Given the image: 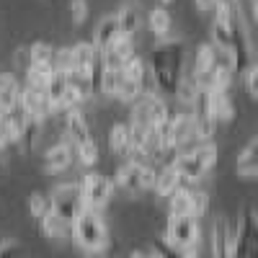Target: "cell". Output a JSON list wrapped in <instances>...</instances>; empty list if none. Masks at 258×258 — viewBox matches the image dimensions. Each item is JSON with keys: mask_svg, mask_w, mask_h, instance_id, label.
<instances>
[{"mask_svg": "<svg viewBox=\"0 0 258 258\" xmlns=\"http://www.w3.org/2000/svg\"><path fill=\"white\" fill-rule=\"evenodd\" d=\"M168 199H170V214H188V209H191V188L178 186Z\"/></svg>", "mask_w": 258, "mask_h": 258, "instance_id": "obj_31", "label": "cell"}, {"mask_svg": "<svg viewBox=\"0 0 258 258\" xmlns=\"http://www.w3.org/2000/svg\"><path fill=\"white\" fill-rule=\"evenodd\" d=\"M49 209L57 214V217H62L68 225H73L75 217L85 209L80 186L78 183H59V186H54L52 197H49Z\"/></svg>", "mask_w": 258, "mask_h": 258, "instance_id": "obj_6", "label": "cell"}, {"mask_svg": "<svg viewBox=\"0 0 258 258\" xmlns=\"http://www.w3.org/2000/svg\"><path fill=\"white\" fill-rule=\"evenodd\" d=\"M160 3H170V0H160Z\"/></svg>", "mask_w": 258, "mask_h": 258, "instance_id": "obj_50", "label": "cell"}, {"mask_svg": "<svg viewBox=\"0 0 258 258\" xmlns=\"http://www.w3.org/2000/svg\"><path fill=\"white\" fill-rule=\"evenodd\" d=\"M199 88H202V85L194 80V78H181L178 88H176V96H178L186 106H191L194 101H197V96H199Z\"/></svg>", "mask_w": 258, "mask_h": 258, "instance_id": "obj_32", "label": "cell"}, {"mask_svg": "<svg viewBox=\"0 0 258 258\" xmlns=\"http://www.w3.org/2000/svg\"><path fill=\"white\" fill-rule=\"evenodd\" d=\"M121 75L124 80H132V83H140L142 88H153V78H150V70H147V64L142 57L132 54V57H126L121 62Z\"/></svg>", "mask_w": 258, "mask_h": 258, "instance_id": "obj_13", "label": "cell"}, {"mask_svg": "<svg viewBox=\"0 0 258 258\" xmlns=\"http://www.w3.org/2000/svg\"><path fill=\"white\" fill-rule=\"evenodd\" d=\"M109 150L114 155H129L132 140H129V126L126 124H114L109 129Z\"/></svg>", "mask_w": 258, "mask_h": 258, "instance_id": "obj_23", "label": "cell"}, {"mask_svg": "<svg viewBox=\"0 0 258 258\" xmlns=\"http://www.w3.org/2000/svg\"><path fill=\"white\" fill-rule=\"evenodd\" d=\"M142 96H145V88H142L140 83H132V80H121L119 91H116V98L124 101V103H135Z\"/></svg>", "mask_w": 258, "mask_h": 258, "instance_id": "obj_33", "label": "cell"}, {"mask_svg": "<svg viewBox=\"0 0 258 258\" xmlns=\"http://www.w3.org/2000/svg\"><path fill=\"white\" fill-rule=\"evenodd\" d=\"M16 64H18V68L21 70H29V64H31V57H29V47H21L18 52H16Z\"/></svg>", "mask_w": 258, "mask_h": 258, "instance_id": "obj_44", "label": "cell"}, {"mask_svg": "<svg viewBox=\"0 0 258 258\" xmlns=\"http://www.w3.org/2000/svg\"><path fill=\"white\" fill-rule=\"evenodd\" d=\"M0 173H3V160H0Z\"/></svg>", "mask_w": 258, "mask_h": 258, "instance_id": "obj_49", "label": "cell"}, {"mask_svg": "<svg viewBox=\"0 0 258 258\" xmlns=\"http://www.w3.org/2000/svg\"><path fill=\"white\" fill-rule=\"evenodd\" d=\"M70 230H73L75 243L88 253H101L106 245H109V230H106V222H103L98 209L85 207L75 217V222L70 225Z\"/></svg>", "mask_w": 258, "mask_h": 258, "instance_id": "obj_2", "label": "cell"}, {"mask_svg": "<svg viewBox=\"0 0 258 258\" xmlns=\"http://www.w3.org/2000/svg\"><path fill=\"white\" fill-rule=\"evenodd\" d=\"M39 222H41V230H44L47 238H54V240H57V238H64V235L70 232V225L64 222L62 217H57L52 209H47L44 214H41Z\"/></svg>", "mask_w": 258, "mask_h": 258, "instance_id": "obj_26", "label": "cell"}, {"mask_svg": "<svg viewBox=\"0 0 258 258\" xmlns=\"http://www.w3.org/2000/svg\"><path fill=\"white\" fill-rule=\"evenodd\" d=\"M227 26H230V57H232V70H238L243 73L248 64H250V36H248V24H245V16L240 11V6L235 3L232 11H230V21H227Z\"/></svg>", "mask_w": 258, "mask_h": 258, "instance_id": "obj_3", "label": "cell"}, {"mask_svg": "<svg viewBox=\"0 0 258 258\" xmlns=\"http://www.w3.org/2000/svg\"><path fill=\"white\" fill-rule=\"evenodd\" d=\"M181 183H183L181 173L173 168V163H170V165H165L160 173L155 176V183H153V186H155V191H158V197H170V194H173Z\"/></svg>", "mask_w": 258, "mask_h": 258, "instance_id": "obj_20", "label": "cell"}, {"mask_svg": "<svg viewBox=\"0 0 258 258\" xmlns=\"http://www.w3.org/2000/svg\"><path fill=\"white\" fill-rule=\"evenodd\" d=\"M207 106H209V114L214 121H227L232 119V103L227 98V91H214L207 88Z\"/></svg>", "mask_w": 258, "mask_h": 258, "instance_id": "obj_15", "label": "cell"}, {"mask_svg": "<svg viewBox=\"0 0 258 258\" xmlns=\"http://www.w3.org/2000/svg\"><path fill=\"white\" fill-rule=\"evenodd\" d=\"M0 258H21V245L16 240H3L0 243Z\"/></svg>", "mask_w": 258, "mask_h": 258, "instance_id": "obj_43", "label": "cell"}, {"mask_svg": "<svg viewBox=\"0 0 258 258\" xmlns=\"http://www.w3.org/2000/svg\"><path fill=\"white\" fill-rule=\"evenodd\" d=\"M26 78H29L31 88L44 91L47 83H49V78H52V62H34V64H29Z\"/></svg>", "mask_w": 258, "mask_h": 258, "instance_id": "obj_27", "label": "cell"}, {"mask_svg": "<svg viewBox=\"0 0 258 258\" xmlns=\"http://www.w3.org/2000/svg\"><path fill=\"white\" fill-rule=\"evenodd\" d=\"M114 18H116L119 34H124V36H135V31L140 29V11L132 3H124Z\"/></svg>", "mask_w": 258, "mask_h": 258, "instance_id": "obj_22", "label": "cell"}, {"mask_svg": "<svg viewBox=\"0 0 258 258\" xmlns=\"http://www.w3.org/2000/svg\"><path fill=\"white\" fill-rule=\"evenodd\" d=\"M188 258H199V255H197V253H191V255H188Z\"/></svg>", "mask_w": 258, "mask_h": 258, "instance_id": "obj_48", "label": "cell"}, {"mask_svg": "<svg viewBox=\"0 0 258 258\" xmlns=\"http://www.w3.org/2000/svg\"><path fill=\"white\" fill-rule=\"evenodd\" d=\"M47 209H49V199L44 197V194H31V197H29V212H31V217L39 220Z\"/></svg>", "mask_w": 258, "mask_h": 258, "instance_id": "obj_41", "label": "cell"}, {"mask_svg": "<svg viewBox=\"0 0 258 258\" xmlns=\"http://www.w3.org/2000/svg\"><path fill=\"white\" fill-rule=\"evenodd\" d=\"M52 70H59V73H70L73 70L70 49H54V54H52Z\"/></svg>", "mask_w": 258, "mask_h": 258, "instance_id": "obj_40", "label": "cell"}, {"mask_svg": "<svg viewBox=\"0 0 258 258\" xmlns=\"http://www.w3.org/2000/svg\"><path fill=\"white\" fill-rule=\"evenodd\" d=\"M70 18L75 26H80L88 18V0H70Z\"/></svg>", "mask_w": 258, "mask_h": 258, "instance_id": "obj_42", "label": "cell"}, {"mask_svg": "<svg viewBox=\"0 0 258 258\" xmlns=\"http://www.w3.org/2000/svg\"><path fill=\"white\" fill-rule=\"evenodd\" d=\"M255 147H258V140H250V142L243 147V153L238 155V163H235V170H238V176H243V178H255V176H258Z\"/></svg>", "mask_w": 258, "mask_h": 258, "instance_id": "obj_21", "label": "cell"}, {"mask_svg": "<svg viewBox=\"0 0 258 258\" xmlns=\"http://www.w3.org/2000/svg\"><path fill=\"white\" fill-rule=\"evenodd\" d=\"M214 160H217V147L204 142L199 147L188 150V153H181L176 160H173V168L181 173L183 181H199L207 170L214 165Z\"/></svg>", "mask_w": 258, "mask_h": 258, "instance_id": "obj_4", "label": "cell"}, {"mask_svg": "<svg viewBox=\"0 0 258 258\" xmlns=\"http://www.w3.org/2000/svg\"><path fill=\"white\" fill-rule=\"evenodd\" d=\"M116 39H119V26H116V18H114V16H106V18L101 21V24H98L96 36H93V47H96V52L101 54L103 49H109Z\"/></svg>", "mask_w": 258, "mask_h": 258, "instance_id": "obj_17", "label": "cell"}, {"mask_svg": "<svg viewBox=\"0 0 258 258\" xmlns=\"http://www.w3.org/2000/svg\"><path fill=\"white\" fill-rule=\"evenodd\" d=\"M111 52L119 57V62H124L126 57H132L135 54V47H132V36H124V34H119V39L111 44Z\"/></svg>", "mask_w": 258, "mask_h": 258, "instance_id": "obj_38", "label": "cell"}, {"mask_svg": "<svg viewBox=\"0 0 258 258\" xmlns=\"http://www.w3.org/2000/svg\"><path fill=\"white\" fill-rule=\"evenodd\" d=\"M145 106H147V119H150V126H160L168 121V106L163 98H155V96H145Z\"/></svg>", "mask_w": 258, "mask_h": 258, "instance_id": "obj_28", "label": "cell"}, {"mask_svg": "<svg viewBox=\"0 0 258 258\" xmlns=\"http://www.w3.org/2000/svg\"><path fill=\"white\" fill-rule=\"evenodd\" d=\"M194 3H197L202 11H212L214 6H217V0H194Z\"/></svg>", "mask_w": 258, "mask_h": 258, "instance_id": "obj_45", "label": "cell"}, {"mask_svg": "<svg viewBox=\"0 0 258 258\" xmlns=\"http://www.w3.org/2000/svg\"><path fill=\"white\" fill-rule=\"evenodd\" d=\"M121 80H124L121 68H101V91L106 96H116Z\"/></svg>", "mask_w": 258, "mask_h": 258, "instance_id": "obj_29", "label": "cell"}, {"mask_svg": "<svg viewBox=\"0 0 258 258\" xmlns=\"http://www.w3.org/2000/svg\"><path fill=\"white\" fill-rule=\"evenodd\" d=\"M18 93H21V85L16 75L0 73V111H11L13 106H18Z\"/></svg>", "mask_w": 258, "mask_h": 258, "instance_id": "obj_18", "label": "cell"}, {"mask_svg": "<svg viewBox=\"0 0 258 258\" xmlns=\"http://www.w3.org/2000/svg\"><path fill=\"white\" fill-rule=\"evenodd\" d=\"M70 57H73V75L83 78V80H91L96 75V70L101 68V59H98V52L91 41H78V44L70 49Z\"/></svg>", "mask_w": 258, "mask_h": 258, "instance_id": "obj_10", "label": "cell"}, {"mask_svg": "<svg viewBox=\"0 0 258 258\" xmlns=\"http://www.w3.org/2000/svg\"><path fill=\"white\" fill-rule=\"evenodd\" d=\"M150 78H153V88H158L165 96H176V88L183 78L186 68V47L183 41H170L163 39V44L150 52V59L145 62Z\"/></svg>", "mask_w": 258, "mask_h": 258, "instance_id": "obj_1", "label": "cell"}, {"mask_svg": "<svg viewBox=\"0 0 258 258\" xmlns=\"http://www.w3.org/2000/svg\"><path fill=\"white\" fill-rule=\"evenodd\" d=\"M116 183L124 188V191H145L155 183V168L147 165V163H140V160H129L116 176Z\"/></svg>", "mask_w": 258, "mask_h": 258, "instance_id": "obj_7", "label": "cell"}, {"mask_svg": "<svg viewBox=\"0 0 258 258\" xmlns=\"http://www.w3.org/2000/svg\"><path fill=\"white\" fill-rule=\"evenodd\" d=\"M207 209H209V194L207 191H191V209H188L191 217L194 220L204 217Z\"/></svg>", "mask_w": 258, "mask_h": 258, "instance_id": "obj_35", "label": "cell"}, {"mask_svg": "<svg viewBox=\"0 0 258 258\" xmlns=\"http://www.w3.org/2000/svg\"><path fill=\"white\" fill-rule=\"evenodd\" d=\"M212 70H214V44H202L199 47V52H197V62H194V80H207V85H209V75H212ZM204 85V88H207Z\"/></svg>", "mask_w": 258, "mask_h": 258, "instance_id": "obj_19", "label": "cell"}, {"mask_svg": "<svg viewBox=\"0 0 258 258\" xmlns=\"http://www.w3.org/2000/svg\"><path fill=\"white\" fill-rule=\"evenodd\" d=\"M18 109L24 111V114L36 116V119H44V116L52 111V106H49L44 91L26 85V88H21V93H18Z\"/></svg>", "mask_w": 258, "mask_h": 258, "instance_id": "obj_12", "label": "cell"}, {"mask_svg": "<svg viewBox=\"0 0 258 258\" xmlns=\"http://www.w3.org/2000/svg\"><path fill=\"white\" fill-rule=\"evenodd\" d=\"M147 258H160V255H158L155 250H150V253H147Z\"/></svg>", "mask_w": 258, "mask_h": 258, "instance_id": "obj_47", "label": "cell"}, {"mask_svg": "<svg viewBox=\"0 0 258 258\" xmlns=\"http://www.w3.org/2000/svg\"><path fill=\"white\" fill-rule=\"evenodd\" d=\"M129 258H147L145 250H135V253H129Z\"/></svg>", "mask_w": 258, "mask_h": 258, "instance_id": "obj_46", "label": "cell"}, {"mask_svg": "<svg viewBox=\"0 0 258 258\" xmlns=\"http://www.w3.org/2000/svg\"><path fill=\"white\" fill-rule=\"evenodd\" d=\"M52 44H47V41H36V44L29 47V57H31V64L34 62H52Z\"/></svg>", "mask_w": 258, "mask_h": 258, "instance_id": "obj_37", "label": "cell"}, {"mask_svg": "<svg viewBox=\"0 0 258 258\" xmlns=\"http://www.w3.org/2000/svg\"><path fill=\"white\" fill-rule=\"evenodd\" d=\"M64 126H68V129H64V132H68V140H70L75 147L91 137L88 119H85L78 109H70V111H68V121H64Z\"/></svg>", "mask_w": 258, "mask_h": 258, "instance_id": "obj_16", "label": "cell"}, {"mask_svg": "<svg viewBox=\"0 0 258 258\" xmlns=\"http://www.w3.org/2000/svg\"><path fill=\"white\" fill-rule=\"evenodd\" d=\"M243 80H245V91H248V96L255 101L258 98V64H248V68L243 70Z\"/></svg>", "mask_w": 258, "mask_h": 258, "instance_id": "obj_39", "label": "cell"}, {"mask_svg": "<svg viewBox=\"0 0 258 258\" xmlns=\"http://www.w3.org/2000/svg\"><path fill=\"white\" fill-rule=\"evenodd\" d=\"M73 163V150L70 145H54L47 150L44 155V170L47 173H62V170H68Z\"/></svg>", "mask_w": 258, "mask_h": 258, "instance_id": "obj_14", "label": "cell"}, {"mask_svg": "<svg viewBox=\"0 0 258 258\" xmlns=\"http://www.w3.org/2000/svg\"><path fill=\"white\" fill-rule=\"evenodd\" d=\"M163 238L183 250H194L199 248L202 240V230H199V220H194L191 214H170L168 225H165V235Z\"/></svg>", "mask_w": 258, "mask_h": 258, "instance_id": "obj_5", "label": "cell"}, {"mask_svg": "<svg viewBox=\"0 0 258 258\" xmlns=\"http://www.w3.org/2000/svg\"><path fill=\"white\" fill-rule=\"evenodd\" d=\"M64 85H68V73H59V70H52V78L47 83V88H44V96L52 106V111L59 109V103H62V93H64Z\"/></svg>", "mask_w": 258, "mask_h": 258, "instance_id": "obj_25", "label": "cell"}, {"mask_svg": "<svg viewBox=\"0 0 258 258\" xmlns=\"http://www.w3.org/2000/svg\"><path fill=\"white\" fill-rule=\"evenodd\" d=\"M235 258H258V225H255V209L253 207H248L243 212V220L238 222Z\"/></svg>", "mask_w": 258, "mask_h": 258, "instance_id": "obj_9", "label": "cell"}, {"mask_svg": "<svg viewBox=\"0 0 258 258\" xmlns=\"http://www.w3.org/2000/svg\"><path fill=\"white\" fill-rule=\"evenodd\" d=\"M160 258H188L194 250H183V248H176V245H170L165 238L155 240V248H153Z\"/></svg>", "mask_w": 258, "mask_h": 258, "instance_id": "obj_36", "label": "cell"}, {"mask_svg": "<svg viewBox=\"0 0 258 258\" xmlns=\"http://www.w3.org/2000/svg\"><path fill=\"white\" fill-rule=\"evenodd\" d=\"M147 24H150V31L158 39H168L170 29H173V18H170V13L165 8H153L147 16Z\"/></svg>", "mask_w": 258, "mask_h": 258, "instance_id": "obj_24", "label": "cell"}, {"mask_svg": "<svg viewBox=\"0 0 258 258\" xmlns=\"http://www.w3.org/2000/svg\"><path fill=\"white\" fill-rule=\"evenodd\" d=\"M41 135V119L31 116V114H24L21 116V140L26 145H34Z\"/></svg>", "mask_w": 258, "mask_h": 258, "instance_id": "obj_30", "label": "cell"}, {"mask_svg": "<svg viewBox=\"0 0 258 258\" xmlns=\"http://www.w3.org/2000/svg\"><path fill=\"white\" fill-rule=\"evenodd\" d=\"M163 132H165L168 150L170 147H183L188 140H197V137H194V119H191V114L168 116V121L163 124Z\"/></svg>", "mask_w": 258, "mask_h": 258, "instance_id": "obj_11", "label": "cell"}, {"mask_svg": "<svg viewBox=\"0 0 258 258\" xmlns=\"http://www.w3.org/2000/svg\"><path fill=\"white\" fill-rule=\"evenodd\" d=\"M78 158H80V163L83 165H96L98 163V145H96V140L93 137H88L85 142H80L78 145Z\"/></svg>", "mask_w": 258, "mask_h": 258, "instance_id": "obj_34", "label": "cell"}, {"mask_svg": "<svg viewBox=\"0 0 258 258\" xmlns=\"http://www.w3.org/2000/svg\"><path fill=\"white\" fill-rule=\"evenodd\" d=\"M78 186H80L83 202H85L88 209H101L106 202L111 199V191H114V183L103 173H85Z\"/></svg>", "mask_w": 258, "mask_h": 258, "instance_id": "obj_8", "label": "cell"}]
</instances>
